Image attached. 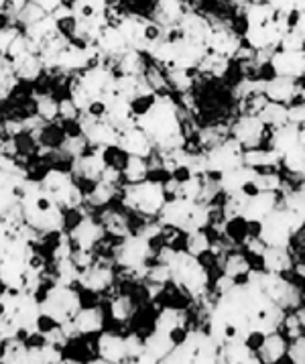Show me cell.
<instances>
[{
	"mask_svg": "<svg viewBox=\"0 0 305 364\" xmlns=\"http://www.w3.org/2000/svg\"><path fill=\"white\" fill-rule=\"evenodd\" d=\"M287 33L285 13L273 9L269 2H255L245 11V45L252 51H275Z\"/></svg>",
	"mask_w": 305,
	"mask_h": 364,
	"instance_id": "6da1fadb",
	"label": "cell"
},
{
	"mask_svg": "<svg viewBox=\"0 0 305 364\" xmlns=\"http://www.w3.org/2000/svg\"><path fill=\"white\" fill-rule=\"evenodd\" d=\"M118 202L132 214H139L143 218H159L161 210L165 208V193L163 186L155 181H139L131 186H122Z\"/></svg>",
	"mask_w": 305,
	"mask_h": 364,
	"instance_id": "7a4b0ae2",
	"label": "cell"
},
{
	"mask_svg": "<svg viewBox=\"0 0 305 364\" xmlns=\"http://www.w3.org/2000/svg\"><path fill=\"white\" fill-rule=\"evenodd\" d=\"M39 307H41V316L53 320L58 326H65V323H72L75 316L80 314V309L84 307L82 293L75 287L55 283L39 299Z\"/></svg>",
	"mask_w": 305,
	"mask_h": 364,
	"instance_id": "3957f363",
	"label": "cell"
},
{
	"mask_svg": "<svg viewBox=\"0 0 305 364\" xmlns=\"http://www.w3.org/2000/svg\"><path fill=\"white\" fill-rule=\"evenodd\" d=\"M262 232L261 240L267 247H289L291 238L295 236V232L299 228H304L305 224L301 218L287 210L285 205L275 208L267 218H262Z\"/></svg>",
	"mask_w": 305,
	"mask_h": 364,
	"instance_id": "277c9868",
	"label": "cell"
},
{
	"mask_svg": "<svg viewBox=\"0 0 305 364\" xmlns=\"http://www.w3.org/2000/svg\"><path fill=\"white\" fill-rule=\"evenodd\" d=\"M242 165H245V146L232 136H228L224 143L205 153V175L214 181H220L222 175Z\"/></svg>",
	"mask_w": 305,
	"mask_h": 364,
	"instance_id": "5b68a950",
	"label": "cell"
},
{
	"mask_svg": "<svg viewBox=\"0 0 305 364\" xmlns=\"http://www.w3.org/2000/svg\"><path fill=\"white\" fill-rule=\"evenodd\" d=\"M267 127L259 117H248V114H238V118L230 124V136L236 139L245 149H257L264 146L267 139Z\"/></svg>",
	"mask_w": 305,
	"mask_h": 364,
	"instance_id": "8992f818",
	"label": "cell"
},
{
	"mask_svg": "<svg viewBox=\"0 0 305 364\" xmlns=\"http://www.w3.org/2000/svg\"><path fill=\"white\" fill-rule=\"evenodd\" d=\"M269 70L273 72V75L301 80L305 77V49H297V51L277 49L269 59Z\"/></svg>",
	"mask_w": 305,
	"mask_h": 364,
	"instance_id": "52a82bcc",
	"label": "cell"
},
{
	"mask_svg": "<svg viewBox=\"0 0 305 364\" xmlns=\"http://www.w3.org/2000/svg\"><path fill=\"white\" fill-rule=\"evenodd\" d=\"M118 146H120L127 155H131V157H143V159H146V157L155 151L153 141L149 139V134H146L143 129H139L137 124L131 127V129H127V131L120 132Z\"/></svg>",
	"mask_w": 305,
	"mask_h": 364,
	"instance_id": "ba28073f",
	"label": "cell"
},
{
	"mask_svg": "<svg viewBox=\"0 0 305 364\" xmlns=\"http://www.w3.org/2000/svg\"><path fill=\"white\" fill-rule=\"evenodd\" d=\"M283 205V193L281 191H261L255 198H248L247 205L242 210V218L262 220L267 218L275 208Z\"/></svg>",
	"mask_w": 305,
	"mask_h": 364,
	"instance_id": "9c48e42d",
	"label": "cell"
},
{
	"mask_svg": "<svg viewBox=\"0 0 305 364\" xmlns=\"http://www.w3.org/2000/svg\"><path fill=\"white\" fill-rule=\"evenodd\" d=\"M98 358L112 364L129 363L127 338L112 334V332H100V338H98Z\"/></svg>",
	"mask_w": 305,
	"mask_h": 364,
	"instance_id": "30bf717a",
	"label": "cell"
},
{
	"mask_svg": "<svg viewBox=\"0 0 305 364\" xmlns=\"http://www.w3.org/2000/svg\"><path fill=\"white\" fill-rule=\"evenodd\" d=\"M264 96L269 98V102H279L289 106L299 96V84H297V80H291V77L273 75L264 84Z\"/></svg>",
	"mask_w": 305,
	"mask_h": 364,
	"instance_id": "8fae6325",
	"label": "cell"
},
{
	"mask_svg": "<svg viewBox=\"0 0 305 364\" xmlns=\"http://www.w3.org/2000/svg\"><path fill=\"white\" fill-rule=\"evenodd\" d=\"M295 267L293 255L289 248L285 247H267L262 252V271L285 275Z\"/></svg>",
	"mask_w": 305,
	"mask_h": 364,
	"instance_id": "7c38bea8",
	"label": "cell"
},
{
	"mask_svg": "<svg viewBox=\"0 0 305 364\" xmlns=\"http://www.w3.org/2000/svg\"><path fill=\"white\" fill-rule=\"evenodd\" d=\"M72 326L77 336L104 332V314L100 307H82L75 320L72 321Z\"/></svg>",
	"mask_w": 305,
	"mask_h": 364,
	"instance_id": "4fadbf2b",
	"label": "cell"
},
{
	"mask_svg": "<svg viewBox=\"0 0 305 364\" xmlns=\"http://www.w3.org/2000/svg\"><path fill=\"white\" fill-rule=\"evenodd\" d=\"M287 348H289V340L281 334V332H271V334H267V338H264V344L257 352V356L264 364H275L287 354Z\"/></svg>",
	"mask_w": 305,
	"mask_h": 364,
	"instance_id": "5bb4252c",
	"label": "cell"
},
{
	"mask_svg": "<svg viewBox=\"0 0 305 364\" xmlns=\"http://www.w3.org/2000/svg\"><path fill=\"white\" fill-rule=\"evenodd\" d=\"M255 177H257V171L247 167V165H242V167H238V169H232V171L222 175L218 186L220 190H222V193H236V191L242 190L245 183L252 181Z\"/></svg>",
	"mask_w": 305,
	"mask_h": 364,
	"instance_id": "9a60e30c",
	"label": "cell"
},
{
	"mask_svg": "<svg viewBox=\"0 0 305 364\" xmlns=\"http://www.w3.org/2000/svg\"><path fill=\"white\" fill-rule=\"evenodd\" d=\"M146 175H149V163L143 157H131L122 169V183L124 186H131V183H139V181H145Z\"/></svg>",
	"mask_w": 305,
	"mask_h": 364,
	"instance_id": "2e32d148",
	"label": "cell"
},
{
	"mask_svg": "<svg viewBox=\"0 0 305 364\" xmlns=\"http://www.w3.org/2000/svg\"><path fill=\"white\" fill-rule=\"evenodd\" d=\"M259 118L264 122V127H267V129L283 127V124H287V122H289V118H287V106L279 102H267V106L261 110Z\"/></svg>",
	"mask_w": 305,
	"mask_h": 364,
	"instance_id": "e0dca14e",
	"label": "cell"
},
{
	"mask_svg": "<svg viewBox=\"0 0 305 364\" xmlns=\"http://www.w3.org/2000/svg\"><path fill=\"white\" fill-rule=\"evenodd\" d=\"M37 104V117L43 120L45 124L49 122H58L59 118V100H55L51 94H41V96H33Z\"/></svg>",
	"mask_w": 305,
	"mask_h": 364,
	"instance_id": "ac0fdd59",
	"label": "cell"
},
{
	"mask_svg": "<svg viewBox=\"0 0 305 364\" xmlns=\"http://www.w3.org/2000/svg\"><path fill=\"white\" fill-rule=\"evenodd\" d=\"M210 247H212V242H210V236H208L205 230H191V232H188V238H186V252L188 255L200 259L202 255H205L210 250Z\"/></svg>",
	"mask_w": 305,
	"mask_h": 364,
	"instance_id": "d6986e66",
	"label": "cell"
},
{
	"mask_svg": "<svg viewBox=\"0 0 305 364\" xmlns=\"http://www.w3.org/2000/svg\"><path fill=\"white\" fill-rule=\"evenodd\" d=\"M45 16H47V13H45L43 9H41L37 2L29 0L27 6L16 15V25L21 27V31H25L29 29V27H33V25H37L39 21H43Z\"/></svg>",
	"mask_w": 305,
	"mask_h": 364,
	"instance_id": "ffe728a7",
	"label": "cell"
},
{
	"mask_svg": "<svg viewBox=\"0 0 305 364\" xmlns=\"http://www.w3.org/2000/svg\"><path fill=\"white\" fill-rule=\"evenodd\" d=\"M255 181H257V186H259L261 191H281V188H283V173L277 171V169L257 171Z\"/></svg>",
	"mask_w": 305,
	"mask_h": 364,
	"instance_id": "44dd1931",
	"label": "cell"
},
{
	"mask_svg": "<svg viewBox=\"0 0 305 364\" xmlns=\"http://www.w3.org/2000/svg\"><path fill=\"white\" fill-rule=\"evenodd\" d=\"M102 161H104L106 167H112V169L122 171L124 165H127V161H129V155L118 145H110L102 149Z\"/></svg>",
	"mask_w": 305,
	"mask_h": 364,
	"instance_id": "7402d4cb",
	"label": "cell"
},
{
	"mask_svg": "<svg viewBox=\"0 0 305 364\" xmlns=\"http://www.w3.org/2000/svg\"><path fill=\"white\" fill-rule=\"evenodd\" d=\"M157 98H159V94H155V92H146V94H141V96H134L132 100H129L132 117L134 118L145 117L146 112L155 106Z\"/></svg>",
	"mask_w": 305,
	"mask_h": 364,
	"instance_id": "603a6c76",
	"label": "cell"
},
{
	"mask_svg": "<svg viewBox=\"0 0 305 364\" xmlns=\"http://www.w3.org/2000/svg\"><path fill=\"white\" fill-rule=\"evenodd\" d=\"M80 117H82V110L75 106L72 98L59 100V122H73V120H80Z\"/></svg>",
	"mask_w": 305,
	"mask_h": 364,
	"instance_id": "cb8c5ba5",
	"label": "cell"
},
{
	"mask_svg": "<svg viewBox=\"0 0 305 364\" xmlns=\"http://www.w3.org/2000/svg\"><path fill=\"white\" fill-rule=\"evenodd\" d=\"M55 25H58V33L63 37V39H73V37H77V16H68V18H59L55 21Z\"/></svg>",
	"mask_w": 305,
	"mask_h": 364,
	"instance_id": "d4e9b609",
	"label": "cell"
},
{
	"mask_svg": "<svg viewBox=\"0 0 305 364\" xmlns=\"http://www.w3.org/2000/svg\"><path fill=\"white\" fill-rule=\"evenodd\" d=\"M287 356L293 360V364H305V334L291 340Z\"/></svg>",
	"mask_w": 305,
	"mask_h": 364,
	"instance_id": "484cf974",
	"label": "cell"
},
{
	"mask_svg": "<svg viewBox=\"0 0 305 364\" xmlns=\"http://www.w3.org/2000/svg\"><path fill=\"white\" fill-rule=\"evenodd\" d=\"M287 118H289L291 124H297V127L305 124V102L301 98H295L287 106Z\"/></svg>",
	"mask_w": 305,
	"mask_h": 364,
	"instance_id": "4316f807",
	"label": "cell"
},
{
	"mask_svg": "<svg viewBox=\"0 0 305 364\" xmlns=\"http://www.w3.org/2000/svg\"><path fill=\"white\" fill-rule=\"evenodd\" d=\"M106 112H108V104L104 102L102 98H94V100H90V104L86 106V110H84V114L90 118H94V120H102V118H106Z\"/></svg>",
	"mask_w": 305,
	"mask_h": 364,
	"instance_id": "83f0119b",
	"label": "cell"
},
{
	"mask_svg": "<svg viewBox=\"0 0 305 364\" xmlns=\"http://www.w3.org/2000/svg\"><path fill=\"white\" fill-rule=\"evenodd\" d=\"M269 2L273 9L281 11V13H291V11H304L305 0H264Z\"/></svg>",
	"mask_w": 305,
	"mask_h": 364,
	"instance_id": "f1b7e54d",
	"label": "cell"
},
{
	"mask_svg": "<svg viewBox=\"0 0 305 364\" xmlns=\"http://www.w3.org/2000/svg\"><path fill=\"white\" fill-rule=\"evenodd\" d=\"M264 338H267L264 332H261V330H252V332H248V334L242 338V342H245V346H247L252 354H257V352L262 348V344H264Z\"/></svg>",
	"mask_w": 305,
	"mask_h": 364,
	"instance_id": "f546056e",
	"label": "cell"
},
{
	"mask_svg": "<svg viewBox=\"0 0 305 364\" xmlns=\"http://www.w3.org/2000/svg\"><path fill=\"white\" fill-rule=\"evenodd\" d=\"M293 31H297V33L305 39V9L304 11H299V18H297V25H295V29Z\"/></svg>",
	"mask_w": 305,
	"mask_h": 364,
	"instance_id": "4dcf8cb0",
	"label": "cell"
},
{
	"mask_svg": "<svg viewBox=\"0 0 305 364\" xmlns=\"http://www.w3.org/2000/svg\"><path fill=\"white\" fill-rule=\"evenodd\" d=\"M242 364H264V363H262V360L259 358V356H257V354H252V356H250V358H247V360H245Z\"/></svg>",
	"mask_w": 305,
	"mask_h": 364,
	"instance_id": "1f68e13d",
	"label": "cell"
},
{
	"mask_svg": "<svg viewBox=\"0 0 305 364\" xmlns=\"http://www.w3.org/2000/svg\"><path fill=\"white\" fill-rule=\"evenodd\" d=\"M299 145L305 146V124L299 127Z\"/></svg>",
	"mask_w": 305,
	"mask_h": 364,
	"instance_id": "d6a6232c",
	"label": "cell"
},
{
	"mask_svg": "<svg viewBox=\"0 0 305 364\" xmlns=\"http://www.w3.org/2000/svg\"><path fill=\"white\" fill-rule=\"evenodd\" d=\"M84 364H112V363H106V360H102V358H94V360H90V363Z\"/></svg>",
	"mask_w": 305,
	"mask_h": 364,
	"instance_id": "836d02e7",
	"label": "cell"
},
{
	"mask_svg": "<svg viewBox=\"0 0 305 364\" xmlns=\"http://www.w3.org/2000/svg\"><path fill=\"white\" fill-rule=\"evenodd\" d=\"M2 58H4V49L0 47V61H2Z\"/></svg>",
	"mask_w": 305,
	"mask_h": 364,
	"instance_id": "e575fe53",
	"label": "cell"
}]
</instances>
